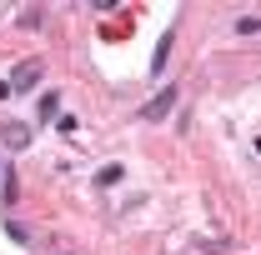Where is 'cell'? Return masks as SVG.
<instances>
[{
  "label": "cell",
  "instance_id": "obj_6",
  "mask_svg": "<svg viewBox=\"0 0 261 255\" xmlns=\"http://www.w3.org/2000/svg\"><path fill=\"white\" fill-rule=\"evenodd\" d=\"M61 110V90H50V95H40V120H50Z\"/></svg>",
  "mask_w": 261,
  "mask_h": 255
},
{
  "label": "cell",
  "instance_id": "obj_2",
  "mask_svg": "<svg viewBox=\"0 0 261 255\" xmlns=\"http://www.w3.org/2000/svg\"><path fill=\"white\" fill-rule=\"evenodd\" d=\"M40 75H45V60H40V55L20 60L15 70H10V90H15V95H25V90H35V85H40Z\"/></svg>",
  "mask_w": 261,
  "mask_h": 255
},
{
  "label": "cell",
  "instance_id": "obj_7",
  "mask_svg": "<svg viewBox=\"0 0 261 255\" xmlns=\"http://www.w3.org/2000/svg\"><path fill=\"white\" fill-rule=\"evenodd\" d=\"M121 175H126V165H106V170H100L96 180H100V185H116V180H121Z\"/></svg>",
  "mask_w": 261,
  "mask_h": 255
},
{
  "label": "cell",
  "instance_id": "obj_4",
  "mask_svg": "<svg viewBox=\"0 0 261 255\" xmlns=\"http://www.w3.org/2000/svg\"><path fill=\"white\" fill-rule=\"evenodd\" d=\"M171 40H176V25H171V30H166L161 40H156V55H151V75H161V70H166V55H171Z\"/></svg>",
  "mask_w": 261,
  "mask_h": 255
},
{
  "label": "cell",
  "instance_id": "obj_3",
  "mask_svg": "<svg viewBox=\"0 0 261 255\" xmlns=\"http://www.w3.org/2000/svg\"><path fill=\"white\" fill-rule=\"evenodd\" d=\"M0 145H5L10 155H20V150L31 145V125H25V120H5V125H0Z\"/></svg>",
  "mask_w": 261,
  "mask_h": 255
},
{
  "label": "cell",
  "instance_id": "obj_8",
  "mask_svg": "<svg viewBox=\"0 0 261 255\" xmlns=\"http://www.w3.org/2000/svg\"><path fill=\"white\" fill-rule=\"evenodd\" d=\"M5 170H10V165H5V155H0V185H5Z\"/></svg>",
  "mask_w": 261,
  "mask_h": 255
},
{
  "label": "cell",
  "instance_id": "obj_1",
  "mask_svg": "<svg viewBox=\"0 0 261 255\" xmlns=\"http://www.w3.org/2000/svg\"><path fill=\"white\" fill-rule=\"evenodd\" d=\"M176 100H181V90H176V85H166V90H156V95H151L146 105H141V110H136V120L156 125V120H166V115L176 110Z\"/></svg>",
  "mask_w": 261,
  "mask_h": 255
},
{
  "label": "cell",
  "instance_id": "obj_5",
  "mask_svg": "<svg viewBox=\"0 0 261 255\" xmlns=\"http://www.w3.org/2000/svg\"><path fill=\"white\" fill-rule=\"evenodd\" d=\"M236 35H261V15H236Z\"/></svg>",
  "mask_w": 261,
  "mask_h": 255
}]
</instances>
